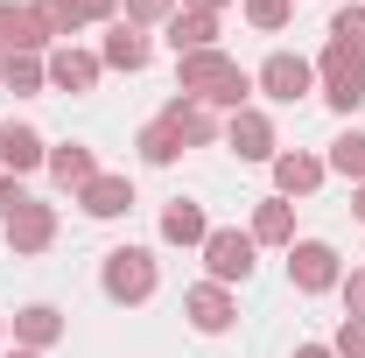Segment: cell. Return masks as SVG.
<instances>
[{
  "mask_svg": "<svg viewBox=\"0 0 365 358\" xmlns=\"http://www.w3.org/2000/svg\"><path fill=\"white\" fill-rule=\"evenodd\" d=\"M162 43L176 49V56H197V49H218V14H204V7H176V14L162 21Z\"/></svg>",
  "mask_w": 365,
  "mask_h": 358,
  "instance_id": "cell-16",
  "label": "cell"
},
{
  "mask_svg": "<svg viewBox=\"0 0 365 358\" xmlns=\"http://www.w3.org/2000/svg\"><path fill=\"white\" fill-rule=\"evenodd\" d=\"M176 7H182V0H120V14H127L134 29H162Z\"/></svg>",
  "mask_w": 365,
  "mask_h": 358,
  "instance_id": "cell-28",
  "label": "cell"
},
{
  "mask_svg": "<svg viewBox=\"0 0 365 358\" xmlns=\"http://www.w3.org/2000/svg\"><path fill=\"white\" fill-rule=\"evenodd\" d=\"M134 148H140V162H148V169H169V162L182 155V134L169 127V120H162V113H155V120H148V127L134 134Z\"/></svg>",
  "mask_w": 365,
  "mask_h": 358,
  "instance_id": "cell-22",
  "label": "cell"
},
{
  "mask_svg": "<svg viewBox=\"0 0 365 358\" xmlns=\"http://www.w3.org/2000/svg\"><path fill=\"white\" fill-rule=\"evenodd\" d=\"M317 91H323V106H330V113H344V120H351V113L365 106V56L330 43V49L317 56Z\"/></svg>",
  "mask_w": 365,
  "mask_h": 358,
  "instance_id": "cell-3",
  "label": "cell"
},
{
  "mask_svg": "<svg viewBox=\"0 0 365 358\" xmlns=\"http://www.w3.org/2000/svg\"><path fill=\"white\" fill-rule=\"evenodd\" d=\"M56 337H63V310L56 302H21L14 310V344L21 352H49Z\"/></svg>",
  "mask_w": 365,
  "mask_h": 358,
  "instance_id": "cell-19",
  "label": "cell"
},
{
  "mask_svg": "<svg viewBox=\"0 0 365 358\" xmlns=\"http://www.w3.org/2000/svg\"><path fill=\"white\" fill-rule=\"evenodd\" d=\"M0 358H43V352H21V344H14V352H0Z\"/></svg>",
  "mask_w": 365,
  "mask_h": 358,
  "instance_id": "cell-35",
  "label": "cell"
},
{
  "mask_svg": "<svg viewBox=\"0 0 365 358\" xmlns=\"http://www.w3.org/2000/svg\"><path fill=\"white\" fill-rule=\"evenodd\" d=\"M43 162H49V140L36 127H21V120L0 127V176H36Z\"/></svg>",
  "mask_w": 365,
  "mask_h": 358,
  "instance_id": "cell-15",
  "label": "cell"
},
{
  "mask_svg": "<svg viewBox=\"0 0 365 358\" xmlns=\"http://www.w3.org/2000/svg\"><path fill=\"white\" fill-rule=\"evenodd\" d=\"M43 71H49V91H63V98H85V91H98V78H106L98 49H78V43H56L43 56Z\"/></svg>",
  "mask_w": 365,
  "mask_h": 358,
  "instance_id": "cell-8",
  "label": "cell"
},
{
  "mask_svg": "<svg viewBox=\"0 0 365 358\" xmlns=\"http://www.w3.org/2000/svg\"><path fill=\"white\" fill-rule=\"evenodd\" d=\"M330 43H337V49H359V56H365V0L330 14Z\"/></svg>",
  "mask_w": 365,
  "mask_h": 358,
  "instance_id": "cell-27",
  "label": "cell"
},
{
  "mask_svg": "<svg viewBox=\"0 0 365 358\" xmlns=\"http://www.w3.org/2000/svg\"><path fill=\"white\" fill-rule=\"evenodd\" d=\"M78 211H85V218H98V225L127 218V211H134V176H106V169H98V176L78 190Z\"/></svg>",
  "mask_w": 365,
  "mask_h": 358,
  "instance_id": "cell-14",
  "label": "cell"
},
{
  "mask_svg": "<svg viewBox=\"0 0 365 358\" xmlns=\"http://www.w3.org/2000/svg\"><path fill=\"white\" fill-rule=\"evenodd\" d=\"M21 204H29V183H21V176H0V225L14 218Z\"/></svg>",
  "mask_w": 365,
  "mask_h": 358,
  "instance_id": "cell-31",
  "label": "cell"
},
{
  "mask_svg": "<svg viewBox=\"0 0 365 358\" xmlns=\"http://www.w3.org/2000/svg\"><path fill=\"white\" fill-rule=\"evenodd\" d=\"M330 352H337V358H365V316H344V323H337Z\"/></svg>",
  "mask_w": 365,
  "mask_h": 358,
  "instance_id": "cell-29",
  "label": "cell"
},
{
  "mask_svg": "<svg viewBox=\"0 0 365 358\" xmlns=\"http://www.w3.org/2000/svg\"><path fill=\"white\" fill-rule=\"evenodd\" d=\"M182 7H204V14H225L232 0H182Z\"/></svg>",
  "mask_w": 365,
  "mask_h": 358,
  "instance_id": "cell-33",
  "label": "cell"
},
{
  "mask_svg": "<svg viewBox=\"0 0 365 358\" xmlns=\"http://www.w3.org/2000/svg\"><path fill=\"white\" fill-rule=\"evenodd\" d=\"M337 281H344V260H337L330 239H295L288 246V288L295 295H330Z\"/></svg>",
  "mask_w": 365,
  "mask_h": 358,
  "instance_id": "cell-6",
  "label": "cell"
},
{
  "mask_svg": "<svg viewBox=\"0 0 365 358\" xmlns=\"http://www.w3.org/2000/svg\"><path fill=\"white\" fill-rule=\"evenodd\" d=\"M0 337H7V323H0Z\"/></svg>",
  "mask_w": 365,
  "mask_h": 358,
  "instance_id": "cell-36",
  "label": "cell"
},
{
  "mask_svg": "<svg viewBox=\"0 0 365 358\" xmlns=\"http://www.w3.org/2000/svg\"><path fill=\"white\" fill-rule=\"evenodd\" d=\"M176 91L211 113H239L253 106V71H239L225 49H197V56H176Z\"/></svg>",
  "mask_w": 365,
  "mask_h": 358,
  "instance_id": "cell-1",
  "label": "cell"
},
{
  "mask_svg": "<svg viewBox=\"0 0 365 358\" xmlns=\"http://www.w3.org/2000/svg\"><path fill=\"white\" fill-rule=\"evenodd\" d=\"M267 169H274V197H288V204H295V197H317L323 176H330L323 155H309V148H281Z\"/></svg>",
  "mask_w": 365,
  "mask_h": 358,
  "instance_id": "cell-12",
  "label": "cell"
},
{
  "mask_svg": "<svg viewBox=\"0 0 365 358\" xmlns=\"http://www.w3.org/2000/svg\"><path fill=\"white\" fill-rule=\"evenodd\" d=\"M182 323L197 337H225L232 323H239V295L218 288V281H197V288H182Z\"/></svg>",
  "mask_w": 365,
  "mask_h": 358,
  "instance_id": "cell-7",
  "label": "cell"
},
{
  "mask_svg": "<svg viewBox=\"0 0 365 358\" xmlns=\"http://www.w3.org/2000/svg\"><path fill=\"white\" fill-rule=\"evenodd\" d=\"M253 91L274 98V106H302V98L317 91V63H309V56H295V49H274L267 63L253 71Z\"/></svg>",
  "mask_w": 365,
  "mask_h": 358,
  "instance_id": "cell-5",
  "label": "cell"
},
{
  "mask_svg": "<svg viewBox=\"0 0 365 358\" xmlns=\"http://www.w3.org/2000/svg\"><path fill=\"white\" fill-rule=\"evenodd\" d=\"M43 169H49V183H56V190H71V197H78V190H85V183L98 176V155H91L85 140H56Z\"/></svg>",
  "mask_w": 365,
  "mask_h": 358,
  "instance_id": "cell-18",
  "label": "cell"
},
{
  "mask_svg": "<svg viewBox=\"0 0 365 358\" xmlns=\"http://www.w3.org/2000/svg\"><path fill=\"white\" fill-rule=\"evenodd\" d=\"M0 232H7V253H14V260H36V253H49V246H56V204L29 197V204L0 225Z\"/></svg>",
  "mask_w": 365,
  "mask_h": 358,
  "instance_id": "cell-9",
  "label": "cell"
},
{
  "mask_svg": "<svg viewBox=\"0 0 365 358\" xmlns=\"http://www.w3.org/2000/svg\"><path fill=\"white\" fill-rule=\"evenodd\" d=\"M225 148L239 155V162H274L281 155V134H274V120L260 113V106H239L225 120Z\"/></svg>",
  "mask_w": 365,
  "mask_h": 358,
  "instance_id": "cell-10",
  "label": "cell"
},
{
  "mask_svg": "<svg viewBox=\"0 0 365 358\" xmlns=\"http://www.w3.org/2000/svg\"><path fill=\"white\" fill-rule=\"evenodd\" d=\"M29 7H36V21H43V36H49V43H71V36L85 29L78 0H29Z\"/></svg>",
  "mask_w": 365,
  "mask_h": 358,
  "instance_id": "cell-25",
  "label": "cell"
},
{
  "mask_svg": "<svg viewBox=\"0 0 365 358\" xmlns=\"http://www.w3.org/2000/svg\"><path fill=\"white\" fill-rule=\"evenodd\" d=\"M295 358H337L330 344H295Z\"/></svg>",
  "mask_w": 365,
  "mask_h": 358,
  "instance_id": "cell-32",
  "label": "cell"
},
{
  "mask_svg": "<svg viewBox=\"0 0 365 358\" xmlns=\"http://www.w3.org/2000/svg\"><path fill=\"white\" fill-rule=\"evenodd\" d=\"M246 232H253V246H281V253H288V246H295V204H288V197H260Z\"/></svg>",
  "mask_w": 365,
  "mask_h": 358,
  "instance_id": "cell-20",
  "label": "cell"
},
{
  "mask_svg": "<svg viewBox=\"0 0 365 358\" xmlns=\"http://www.w3.org/2000/svg\"><path fill=\"white\" fill-rule=\"evenodd\" d=\"M162 239H169V246H204V239H211V218H204V204H197V197H176V204H162Z\"/></svg>",
  "mask_w": 365,
  "mask_h": 358,
  "instance_id": "cell-21",
  "label": "cell"
},
{
  "mask_svg": "<svg viewBox=\"0 0 365 358\" xmlns=\"http://www.w3.org/2000/svg\"><path fill=\"white\" fill-rule=\"evenodd\" d=\"M323 169H330V176H344L351 190L365 183V134H359V127H344V134L330 140V155H323Z\"/></svg>",
  "mask_w": 365,
  "mask_h": 358,
  "instance_id": "cell-23",
  "label": "cell"
},
{
  "mask_svg": "<svg viewBox=\"0 0 365 358\" xmlns=\"http://www.w3.org/2000/svg\"><path fill=\"white\" fill-rule=\"evenodd\" d=\"M98 288H106V302L140 310V302H155V288H162V260H155L148 246H113V253L98 260Z\"/></svg>",
  "mask_w": 365,
  "mask_h": 358,
  "instance_id": "cell-2",
  "label": "cell"
},
{
  "mask_svg": "<svg viewBox=\"0 0 365 358\" xmlns=\"http://www.w3.org/2000/svg\"><path fill=\"white\" fill-rule=\"evenodd\" d=\"M351 218L365 225V183H359V190H351Z\"/></svg>",
  "mask_w": 365,
  "mask_h": 358,
  "instance_id": "cell-34",
  "label": "cell"
},
{
  "mask_svg": "<svg viewBox=\"0 0 365 358\" xmlns=\"http://www.w3.org/2000/svg\"><path fill=\"white\" fill-rule=\"evenodd\" d=\"M162 120H169V127H176L182 134V148H211V140H225V127H218V113H211V106H197V98H169V106H162Z\"/></svg>",
  "mask_w": 365,
  "mask_h": 358,
  "instance_id": "cell-17",
  "label": "cell"
},
{
  "mask_svg": "<svg viewBox=\"0 0 365 358\" xmlns=\"http://www.w3.org/2000/svg\"><path fill=\"white\" fill-rule=\"evenodd\" d=\"M337 295H344V316H365V267H351L337 281Z\"/></svg>",
  "mask_w": 365,
  "mask_h": 358,
  "instance_id": "cell-30",
  "label": "cell"
},
{
  "mask_svg": "<svg viewBox=\"0 0 365 358\" xmlns=\"http://www.w3.org/2000/svg\"><path fill=\"white\" fill-rule=\"evenodd\" d=\"M0 85L14 91V98H36V91H49L43 56H0Z\"/></svg>",
  "mask_w": 365,
  "mask_h": 358,
  "instance_id": "cell-24",
  "label": "cell"
},
{
  "mask_svg": "<svg viewBox=\"0 0 365 358\" xmlns=\"http://www.w3.org/2000/svg\"><path fill=\"white\" fill-rule=\"evenodd\" d=\"M148 56H155L148 29H134L127 14L106 21V43H98V63H106V71H127V78H134V71H148Z\"/></svg>",
  "mask_w": 365,
  "mask_h": 358,
  "instance_id": "cell-13",
  "label": "cell"
},
{
  "mask_svg": "<svg viewBox=\"0 0 365 358\" xmlns=\"http://www.w3.org/2000/svg\"><path fill=\"white\" fill-rule=\"evenodd\" d=\"M239 14H246L253 36H281V29L295 21V0H239Z\"/></svg>",
  "mask_w": 365,
  "mask_h": 358,
  "instance_id": "cell-26",
  "label": "cell"
},
{
  "mask_svg": "<svg viewBox=\"0 0 365 358\" xmlns=\"http://www.w3.org/2000/svg\"><path fill=\"white\" fill-rule=\"evenodd\" d=\"M197 253H204V267H211L218 288H239V281H253V267H260V246H253V232H239V225H211V239H204Z\"/></svg>",
  "mask_w": 365,
  "mask_h": 358,
  "instance_id": "cell-4",
  "label": "cell"
},
{
  "mask_svg": "<svg viewBox=\"0 0 365 358\" xmlns=\"http://www.w3.org/2000/svg\"><path fill=\"white\" fill-rule=\"evenodd\" d=\"M49 36L43 21H36V7L29 0H0V56H49Z\"/></svg>",
  "mask_w": 365,
  "mask_h": 358,
  "instance_id": "cell-11",
  "label": "cell"
}]
</instances>
